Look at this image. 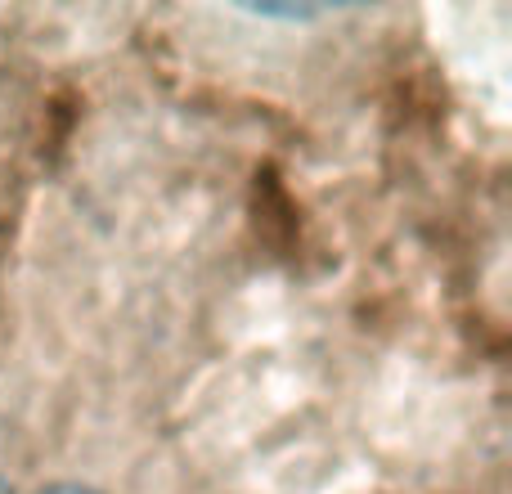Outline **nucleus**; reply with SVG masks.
<instances>
[{"mask_svg":"<svg viewBox=\"0 0 512 494\" xmlns=\"http://www.w3.org/2000/svg\"><path fill=\"white\" fill-rule=\"evenodd\" d=\"M45 494H99V490H90V486H77V481H63V486H50Z\"/></svg>","mask_w":512,"mask_h":494,"instance_id":"obj_1","label":"nucleus"},{"mask_svg":"<svg viewBox=\"0 0 512 494\" xmlns=\"http://www.w3.org/2000/svg\"><path fill=\"white\" fill-rule=\"evenodd\" d=\"M0 494H9V490H5V481H0Z\"/></svg>","mask_w":512,"mask_h":494,"instance_id":"obj_2","label":"nucleus"}]
</instances>
